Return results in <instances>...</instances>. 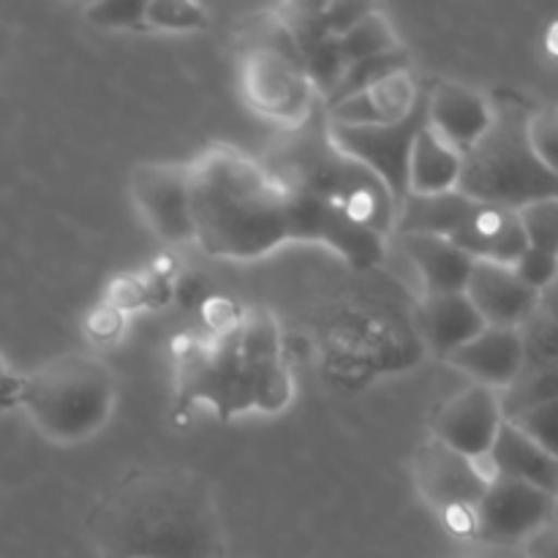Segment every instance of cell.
I'll return each instance as SVG.
<instances>
[{
	"mask_svg": "<svg viewBox=\"0 0 558 558\" xmlns=\"http://www.w3.org/2000/svg\"><path fill=\"white\" fill-rule=\"evenodd\" d=\"M494 123V101L461 82L428 87V125L466 153Z\"/></svg>",
	"mask_w": 558,
	"mask_h": 558,
	"instance_id": "obj_16",
	"label": "cell"
},
{
	"mask_svg": "<svg viewBox=\"0 0 558 558\" xmlns=\"http://www.w3.org/2000/svg\"><path fill=\"white\" fill-rule=\"evenodd\" d=\"M556 496L521 480L494 474L483 499L474 507V537L485 543L529 539L554 515Z\"/></svg>",
	"mask_w": 558,
	"mask_h": 558,
	"instance_id": "obj_11",
	"label": "cell"
},
{
	"mask_svg": "<svg viewBox=\"0 0 558 558\" xmlns=\"http://www.w3.org/2000/svg\"><path fill=\"white\" fill-rule=\"evenodd\" d=\"M499 398L505 420L515 417V414L526 412V409L558 401V363L526 365L521 371V376Z\"/></svg>",
	"mask_w": 558,
	"mask_h": 558,
	"instance_id": "obj_23",
	"label": "cell"
},
{
	"mask_svg": "<svg viewBox=\"0 0 558 558\" xmlns=\"http://www.w3.org/2000/svg\"><path fill=\"white\" fill-rule=\"evenodd\" d=\"M398 71H412V58H409V52L403 47L392 49V52H385V54H376V58L360 60V63L349 65L343 80L338 82L332 96L325 101V107H332V104L343 101V98L354 96V93L368 90L371 85L398 74Z\"/></svg>",
	"mask_w": 558,
	"mask_h": 558,
	"instance_id": "obj_24",
	"label": "cell"
},
{
	"mask_svg": "<svg viewBox=\"0 0 558 558\" xmlns=\"http://www.w3.org/2000/svg\"><path fill=\"white\" fill-rule=\"evenodd\" d=\"M316 243H325L336 254H341L357 270H368L385 259L387 240L379 238L376 232L365 229L363 223L352 221L347 213L338 207L325 205L322 202V221H319V238Z\"/></svg>",
	"mask_w": 558,
	"mask_h": 558,
	"instance_id": "obj_22",
	"label": "cell"
},
{
	"mask_svg": "<svg viewBox=\"0 0 558 558\" xmlns=\"http://www.w3.org/2000/svg\"><path fill=\"white\" fill-rule=\"evenodd\" d=\"M458 558H488V556H458Z\"/></svg>",
	"mask_w": 558,
	"mask_h": 558,
	"instance_id": "obj_36",
	"label": "cell"
},
{
	"mask_svg": "<svg viewBox=\"0 0 558 558\" xmlns=\"http://www.w3.org/2000/svg\"><path fill=\"white\" fill-rule=\"evenodd\" d=\"M463 294L483 316L485 327L521 330L539 305V294L532 292L512 267L496 262H474Z\"/></svg>",
	"mask_w": 558,
	"mask_h": 558,
	"instance_id": "obj_14",
	"label": "cell"
},
{
	"mask_svg": "<svg viewBox=\"0 0 558 558\" xmlns=\"http://www.w3.org/2000/svg\"><path fill=\"white\" fill-rule=\"evenodd\" d=\"M420 325H423L430 349L439 357H447L485 330L483 316L477 314V308L469 303L463 292L425 298L423 311H420Z\"/></svg>",
	"mask_w": 558,
	"mask_h": 558,
	"instance_id": "obj_21",
	"label": "cell"
},
{
	"mask_svg": "<svg viewBox=\"0 0 558 558\" xmlns=\"http://www.w3.org/2000/svg\"><path fill=\"white\" fill-rule=\"evenodd\" d=\"M488 466L494 474L521 480V483L534 485L539 490L558 496V461L550 458L543 447L534 445L529 436L512 428L505 420L494 447H490Z\"/></svg>",
	"mask_w": 558,
	"mask_h": 558,
	"instance_id": "obj_20",
	"label": "cell"
},
{
	"mask_svg": "<svg viewBox=\"0 0 558 558\" xmlns=\"http://www.w3.org/2000/svg\"><path fill=\"white\" fill-rule=\"evenodd\" d=\"M507 423H510L512 428L521 430L523 436H529L534 445L543 447L550 458L558 461V401L526 409V412L515 414V417H510Z\"/></svg>",
	"mask_w": 558,
	"mask_h": 558,
	"instance_id": "obj_28",
	"label": "cell"
},
{
	"mask_svg": "<svg viewBox=\"0 0 558 558\" xmlns=\"http://www.w3.org/2000/svg\"><path fill=\"white\" fill-rule=\"evenodd\" d=\"M518 218H521L529 248L558 256V196L556 199H539L521 207Z\"/></svg>",
	"mask_w": 558,
	"mask_h": 558,
	"instance_id": "obj_27",
	"label": "cell"
},
{
	"mask_svg": "<svg viewBox=\"0 0 558 558\" xmlns=\"http://www.w3.org/2000/svg\"><path fill=\"white\" fill-rule=\"evenodd\" d=\"M494 477L488 461H469L430 436L414 456V480L434 510L445 515L456 534L474 537V507Z\"/></svg>",
	"mask_w": 558,
	"mask_h": 558,
	"instance_id": "obj_8",
	"label": "cell"
},
{
	"mask_svg": "<svg viewBox=\"0 0 558 558\" xmlns=\"http://www.w3.org/2000/svg\"><path fill=\"white\" fill-rule=\"evenodd\" d=\"M38 434L58 445L90 439L114 407V376L104 360L69 352L20 379V401Z\"/></svg>",
	"mask_w": 558,
	"mask_h": 558,
	"instance_id": "obj_6",
	"label": "cell"
},
{
	"mask_svg": "<svg viewBox=\"0 0 558 558\" xmlns=\"http://www.w3.org/2000/svg\"><path fill=\"white\" fill-rule=\"evenodd\" d=\"M529 145L548 172L558 178V107L532 109L529 114Z\"/></svg>",
	"mask_w": 558,
	"mask_h": 558,
	"instance_id": "obj_29",
	"label": "cell"
},
{
	"mask_svg": "<svg viewBox=\"0 0 558 558\" xmlns=\"http://www.w3.org/2000/svg\"><path fill=\"white\" fill-rule=\"evenodd\" d=\"M396 240L403 256L417 267L425 298L458 294L466 289L474 259L463 254L458 245H452L450 240L436 238V234H396Z\"/></svg>",
	"mask_w": 558,
	"mask_h": 558,
	"instance_id": "obj_18",
	"label": "cell"
},
{
	"mask_svg": "<svg viewBox=\"0 0 558 558\" xmlns=\"http://www.w3.org/2000/svg\"><path fill=\"white\" fill-rule=\"evenodd\" d=\"M529 558H558V523H545L526 539Z\"/></svg>",
	"mask_w": 558,
	"mask_h": 558,
	"instance_id": "obj_33",
	"label": "cell"
},
{
	"mask_svg": "<svg viewBox=\"0 0 558 558\" xmlns=\"http://www.w3.org/2000/svg\"><path fill=\"white\" fill-rule=\"evenodd\" d=\"M20 379L22 376H14L9 368H5L3 357H0V412L16 407L20 401Z\"/></svg>",
	"mask_w": 558,
	"mask_h": 558,
	"instance_id": "obj_34",
	"label": "cell"
},
{
	"mask_svg": "<svg viewBox=\"0 0 558 558\" xmlns=\"http://www.w3.org/2000/svg\"><path fill=\"white\" fill-rule=\"evenodd\" d=\"M494 123L483 140L463 153L458 194L483 205L521 210L539 199H556L558 178L539 163L529 145V107L512 93L490 98Z\"/></svg>",
	"mask_w": 558,
	"mask_h": 558,
	"instance_id": "obj_5",
	"label": "cell"
},
{
	"mask_svg": "<svg viewBox=\"0 0 558 558\" xmlns=\"http://www.w3.org/2000/svg\"><path fill=\"white\" fill-rule=\"evenodd\" d=\"M445 360L452 368L472 376L480 387L507 390L521 376L523 365H526V352H523L521 330L485 327L480 336H474L461 349L447 354Z\"/></svg>",
	"mask_w": 558,
	"mask_h": 558,
	"instance_id": "obj_15",
	"label": "cell"
},
{
	"mask_svg": "<svg viewBox=\"0 0 558 558\" xmlns=\"http://www.w3.org/2000/svg\"><path fill=\"white\" fill-rule=\"evenodd\" d=\"M396 234H436L450 240L474 262H496L507 267L515 265L529 248L518 210L483 205L458 191L407 196L398 210Z\"/></svg>",
	"mask_w": 558,
	"mask_h": 558,
	"instance_id": "obj_7",
	"label": "cell"
},
{
	"mask_svg": "<svg viewBox=\"0 0 558 558\" xmlns=\"http://www.w3.org/2000/svg\"><path fill=\"white\" fill-rule=\"evenodd\" d=\"M262 167L283 191L308 194L338 207L352 221L363 223L385 240L396 234V199L368 167L336 145L325 107H314L303 123L283 131V136H278L276 145L267 150Z\"/></svg>",
	"mask_w": 558,
	"mask_h": 558,
	"instance_id": "obj_4",
	"label": "cell"
},
{
	"mask_svg": "<svg viewBox=\"0 0 558 558\" xmlns=\"http://www.w3.org/2000/svg\"><path fill=\"white\" fill-rule=\"evenodd\" d=\"M428 123V87L417 107L390 125H332L330 134L347 156L368 167L396 199L398 210L409 196V161L423 125Z\"/></svg>",
	"mask_w": 558,
	"mask_h": 558,
	"instance_id": "obj_9",
	"label": "cell"
},
{
	"mask_svg": "<svg viewBox=\"0 0 558 558\" xmlns=\"http://www.w3.org/2000/svg\"><path fill=\"white\" fill-rule=\"evenodd\" d=\"M129 191L142 218L167 243H194L189 205V163H136Z\"/></svg>",
	"mask_w": 558,
	"mask_h": 558,
	"instance_id": "obj_12",
	"label": "cell"
},
{
	"mask_svg": "<svg viewBox=\"0 0 558 558\" xmlns=\"http://www.w3.org/2000/svg\"><path fill=\"white\" fill-rule=\"evenodd\" d=\"M338 41H341V49L343 54H347L349 65L360 63V60L365 58H376V54L392 52V49L401 47L390 20L381 16L376 9L371 11L368 16H363L352 31L338 36Z\"/></svg>",
	"mask_w": 558,
	"mask_h": 558,
	"instance_id": "obj_25",
	"label": "cell"
},
{
	"mask_svg": "<svg viewBox=\"0 0 558 558\" xmlns=\"http://www.w3.org/2000/svg\"><path fill=\"white\" fill-rule=\"evenodd\" d=\"M371 11H374V5L368 3H322V20H325L327 36H343Z\"/></svg>",
	"mask_w": 558,
	"mask_h": 558,
	"instance_id": "obj_32",
	"label": "cell"
},
{
	"mask_svg": "<svg viewBox=\"0 0 558 558\" xmlns=\"http://www.w3.org/2000/svg\"><path fill=\"white\" fill-rule=\"evenodd\" d=\"M194 243L213 259L254 262L289 243V199L248 153L213 145L189 161Z\"/></svg>",
	"mask_w": 558,
	"mask_h": 558,
	"instance_id": "obj_2",
	"label": "cell"
},
{
	"mask_svg": "<svg viewBox=\"0 0 558 558\" xmlns=\"http://www.w3.org/2000/svg\"><path fill=\"white\" fill-rule=\"evenodd\" d=\"M423 93L425 87L412 71H398L371 85L368 90L325 107V112L332 125H390L407 118L417 107Z\"/></svg>",
	"mask_w": 558,
	"mask_h": 558,
	"instance_id": "obj_17",
	"label": "cell"
},
{
	"mask_svg": "<svg viewBox=\"0 0 558 558\" xmlns=\"http://www.w3.org/2000/svg\"><path fill=\"white\" fill-rule=\"evenodd\" d=\"M501 425L505 412L499 392L474 385L439 409L434 420V439L469 461H488Z\"/></svg>",
	"mask_w": 558,
	"mask_h": 558,
	"instance_id": "obj_13",
	"label": "cell"
},
{
	"mask_svg": "<svg viewBox=\"0 0 558 558\" xmlns=\"http://www.w3.org/2000/svg\"><path fill=\"white\" fill-rule=\"evenodd\" d=\"M512 270H515V276L521 278L532 292L543 294L558 278V256L545 254V251L537 248H526L521 254V259L512 265Z\"/></svg>",
	"mask_w": 558,
	"mask_h": 558,
	"instance_id": "obj_31",
	"label": "cell"
},
{
	"mask_svg": "<svg viewBox=\"0 0 558 558\" xmlns=\"http://www.w3.org/2000/svg\"><path fill=\"white\" fill-rule=\"evenodd\" d=\"M210 22L205 5L191 3V0H147L145 9V27L156 31H202Z\"/></svg>",
	"mask_w": 558,
	"mask_h": 558,
	"instance_id": "obj_26",
	"label": "cell"
},
{
	"mask_svg": "<svg viewBox=\"0 0 558 558\" xmlns=\"http://www.w3.org/2000/svg\"><path fill=\"white\" fill-rule=\"evenodd\" d=\"M537 314L545 316L550 325L558 327V278L539 294V305H537Z\"/></svg>",
	"mask_w": 558,
	"mask_h": 558,
	"instance_id": "obj_35",
	"label": "cell"
},
{
	"mask_svg": "<svg viewBox=\"0 0 558 558\" xmlns=\"http://www.w3.org/2000/svg\"><path fill=\"white\" fill-rule=\"evenodd\" d=\"M461 169L463 150L425 123L414 140L409 161V196H439L458 191Z\"/></svg>",
	"mask_w": 558,
	"mask_h": 558,
	"instance_id": "obj_19",
	"label": "cell"
},
{
	"mask_svg": "<svg viewBox=\"0 0 558 558\" xmlns=\"http://www.w3.org/2000/svg\"><path fill=\"white\" fill-rule=\"evenodd\" d=\"M240 85H243V96L254 107V112L278 120L287 129L303 123L311 109L316 107V93L305 80L303 65L283 54L267 52V49L245 52Z\"/></svg>",
	"mask_w": 558,
	"mask_h": 558,
	"instance_id": "obj_10",
	"label": "cell"
},
{
	"mask_svg": "<svg viewBox=\"0 0 558 558\" xmlns=\"http://www.w3.org/2000/svg\"><path fill=\"white\" fill-rule=\"evenodd\" d=\"M147 0H101L87 5L85 14L93 25L120 31V27H145Z\"/></svg>",
	"mask_w": 558,
	"mask_h": 558,
	"instance_id": "obj_30",
	"label": "cell"
},
{
	"mask_svg": "<svg viewBox=\"0 0 558 558\" xmlns=\"http://www.w3.org/2000/svg\"><path fill=\"white\" fill-rule=\"evenodd\" d=\"M180 409L207 403L218 420L278 414L292 401V376L281 360V330L270 311L248 308L232 327L180 360Z\"/></svg>",
	"mask_w": 558,
	"mask_h": 558,
	"instance_id": "obj_3",
	"label": "cell"
},
{
	"mask_svg": "<svg viewBox=\"0 0 558 558\" xmlns=\"http://www.w3.org/2000/svg\"><path fill=\"white\" fill-rule=\"evenodd\" d=\"M87 529L104 558H223L216 494L191 469H145L98 499Z\"/></svg>",
	"mask_w": 558,
	"mask_h": 558,
	"instance_id": "obj_1",
	"label": "cell"
}]
</instances>
